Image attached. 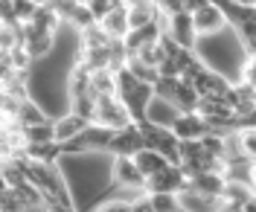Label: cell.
<instances>
[{
  "instance_id": "6da1fadb",
  "label": "cell",
  "mask_w": 256,
  "mask_h": 212,
  "mask_svg": "<svg viewBox=\"0 0 256 212\" xmlns=\"http://www.w3.org/2000/svg\"><path fill=\"white\" fill-rule=\"evenodd\" d=\"M111 166H108V172H111V186L114 189H120L122 195L134 198L137 192H143V175H140V169L134 166L131 157H108Z\"/></svg>"
},
{
  "instance_id": "7a4b0ae2",
  "label": "cell",
  "mask_w": 256,
  "mask_h": 212,
  "mask_svg": "<svg viewBox=\"0 0 256 212\" xmlns=\"http://www.w3.org/2000/svg\"><path fill=\"white\" fill-rule=\"evenodd\" d=\"M192 17V26H195V35L198 38H210V35H218V32H227L230 23H227V15L224 9L218 6V0H210L204 6H198L195 12H190Z\"/></svg>"
},
{
  "instance_id": "3957f363",
  "label": "cell",
  "mask_w": 256,
  "mask_h": 212,
  "mask_svg": "<svg viewBox=\"0 0 256 212\" xmlns=\"http://www.w3.org/2000/svg\"><path fill=\"white\" fill-rule=\"evenodd\" d=\"M140 148H146V140H143V131L137 122H128L122 128L111 131V140L105 146V154L108 157H134Z\"/></svg>"
},
{
  "instance_id": "277c9868",
  "label": "cell",
  "mask_w": 256,
  "mask_h": 212,
  "mask_svg": "<svg viewBox=\"0 0 256 212\" xmlns=\"http://www.w3.org/2000/svg\"><path fill=\"white\" fill-rule=\"evenodd\" d=\"M186 186V175L178 163H166L163 169H158L154 175H148L143 180V189L148 195H158V192H169V195H178L180 189Z\"/></svg>"
},
{
  "instance_id": "5b68a950",
  "label": "cell",
  "mask_w": 256,
  "mask_h": 212,
  "mask_svg": "<svg viewBox=\"0 0 256 212\" xmlns=\"http://www.w3.org/2000/svg\"><path fill=\"white\" fill-rule=\"evenodd\" d=\"M96 125H105V128H122L128 122H134L131 114H128V108L120 102L116 96H96V116H94Z\"/></svg>"
},
{
  "instance_id": "8992f818",
  "label": "cell",
  "mask_w": 256,
  "mask_h": 212,
  "mask_svg": "<svg viewBox=\"0 0 256 212\" xmlns=\"http://www.w3.org/2000/svg\"><path fill=\"white\" fill-rule=\"evenodd\" d=\"M163 32L169 35L178 47H186V49L198 47V35H195V26H192L190 12H175V15H169L166 17V23H163Z\"/></svg>"
},
{
  "instance_id": "52a82bcc",
  "label": "cell",
  "mask_w": 256,
  "mask_h": 212,
  "mask_svg": "<svg viewBox=\"0 0 256 212\" xmlns=\"http://www.w3.org/2000/svg\"><path fill=\"white\" fill-rule=\"evenodd\" d=\"M169 128H172V134H175L178 140H201L210 131V125L198 111H180V114H175V119L169 122Z\"/></svg>"
},
{
  "instance_id": "ba28073f",
  "label": "cell",
  "mask_w": 256,
  "mask_h": 212,
  "mask_svg": "<svg viewBox=\"0 0 256 212\" xmlns=\"http://www.w3.org/2000/svg\"><path fill=\"white\" fill-rule=\"evenodd\" d=\"M227 84H230V79L210 64H204L195 73V79H192V87L198 90V96H222L227 90Z\"/></svg>"
},
{
  "instance_id": "9c48e42d",
  "label": "cell",
  "mask_w": 256,
  "mask_h": 212,
  "mask_svg": "<svg viewBox=\"0 0 256 212\" xmlns=\"http://www.w3.org/2000/svg\"><path fill=\"white\" fill-rule=\"evenodd\" d=\"M186 189L204 195L216 207V198L222 195V189H224V175L222 172H198V175H190L186 178Z\"/></svg>"
},
{
  "instance_id": "30bf717a",
  "label": "cell",
  "mask_w": 256,
  "mask_h": 212,
  "mask_svg": "<svg viewBox=\"0 0 256 212\" xmlns=\"http://www.w3.org/2000/svg\"><path fill=\"white\" fill-rule=\"evenodd\" d=\"M30 23L38 29V32H47V35H58L64 26V20L58 17V12L50 6V3H38V9L32 12Z\"/></svg>"
},
{
  "instance_id": "8fae6325",
  "label": "cell",
  "mask_w": 256,
  "mask_h": 212,
  "mask_svg": "<svg viewBox=\"0 0 256 212\" xmlns=\"http://www.w3.org/2000/svg\"><path fill=\"white\" fill-rule=\"evenodd\" d=\"M20 137H24V146H32V143H50L56 140V128H52V119L44 116L38 122H26V125H18Z\"/></svg>"
},
{
  "instance_id": "7c38bea8",
  "label": "cell",
  "mask_w": 256,
  "mask_h": 212,
  "mask_svg": "<svg viewBox=\"0 0 256 212\" xmlns=\"http://www.w3.org/2000/svg\"><path fill=\"white\" fill-rule=\"evenodd\" d=\"M84 125H88V119H82L79 114H73L70 108H67L62 116H56V119H52V128H56V140H58V143L73 140V137L84 128Z\"/></svg>"
},
{
  "instance_id": "4fadbf2b",
  "label": "cell",
  "mask_w": 256,
  "mask_h": 212,
  "mask_svg": "<svg viewBox=\"0 0 256 212\" xmlns=\"http://www.w3.org/2000/svg\"><path fill=\"white\" fill-rule=\"evenodd\" d=\"M126 17H128V29H137V26H146V23L158 20V9H154L152 0H140V3L126 6Z\"/></svg>"
},
{
  "instance_id": "5bb4252c",
  "label": "cell",
  "mask_w": 256,
  "mask_h": 212,
  "mask_svg": "<svg viewBox=\"0 0 256 212\" xmlns=\"http://www.w3.org/2000/svg\"><path fill=\"white\" fill-rule=\"evenodd\" d=\"M131 160H134V166L140 169L143 180L148 178V175H154L158 169H163V166L169 163V160H166V157H163L160 151H154V148H140V151H137V154H134Z\"/></svg>"
},
{
  "instance_id": "9a60e30c",
  "label": "cell",
  "mask_w": 256,
  "mask_h": 212,
  "mask_svg": "<svg viewBox=\"0 0 256 212\" xmlns=\"http://www.w3.org/2000/svg\"><path fill=\"white\" fill-rule=\"evenodd\" d=\"M99 26L105 29L108 38H122L128 32V17H126V6H114L108 15L99 20Z\"/></svg>"
},
{
  "instance_id": "2e32d148",
  "label": "cell",
  "mask_w": 256,
  "mask_h": 212,
  "mask_svg": "<svg viewBox=\"0 0 256 212\" xmlns=\"http://www.w3.org/2000/svg\"><path fill=\"white\" fill-rule=\"evenodd\" d=\"M198 99L201 96H198V90L192 87V82H184V79H180L169 102L175 105V111L180 114V111H195V108H198Z\"/></svg>"
},
{
  "instance_id": "e0dca14e",
  "label": "cell",
  "mask_w": 256,
  "mask_h": 212,
  "mask_svg": "<svg viewBox=\"0 0 256 212\" xmlns=\"http://www.w3.org/2000/svg\"><path fill=\"white\" fill-rule=\"evenodd\" d=\"M90 93H94V96H116L114 70H108V67H96V70H90Z\"/></svg>"
},
{
  "instance_id": "ac0fdd59",
  "label": "cell",
  "mask_w": 256,
  "mask_h": 212,
  "mask_svg": "<svg viewBox=\"0 0 256 212\" xmlns=\"http://www.w3.org/2000/svg\"><path fill=\"white\" fill-rule=\"evenodd\" d=\"M44 116H50V114L41 108V102H35V99H30V96H24L20 102H18V108H15V122L18 125L38 122V119H44Z\"/></svg>"
},
{
  "instance_id": "d6986e66",
  "label": "cell",
  "mask_w": 256,
  "mask_h": 212,
  "mask_svg": "<svg viewBox=\"0 0 256 212\" xmlns=\"http://www.w3.org/2000/svg\"><path fill=\"white\" fill-rule=\"evenodd\" d=\"M6 58H9V67H12V73H26L30 76L32 67H35V58H32L30 52L24 49V44H18L6 52Z\"/></svg>"
},
{
  "instance_id": "ffe728a7",
  "label": "cell",
  "mask_w": 256,
  "mask_h": 212,
  "mask_svg": "<svg viewBox=\"0 0 256 212\" xmlns=\"http://www.w3.org/2000/svg\"><path fill=\"white\" fill-rule=\"evenodd\" d=\"M82 3L88 6V12L94 15V20H96V23H99L102 17L108 15V12H111L114 6H122V3H116V0H82Z\"/></svg>"
},
{
  "instance_id": "44dd1931",
  "label": "cell",
  "mask_w": 256,
  "mask_h": 212,
  "mask_svg": "<svg viewBox=\"0 0 256 212\" xmlns=\"http://www.w3.org/2000/svg\"><path fill=\"white\" fill-rule=\"evenodd\" d=\"M148 207L152 210H180L178 204V195H169V192H158V195H148Z\"/></svg>"
},
{
  "instance_id": "7402d4cb",
  "label": "cell",
  "mask_w": 256,
  "mask_h": 212,
  "mask_svg": "<svg viewBox=\"0 0 256 212\" xmlns=\"http://www.w3.org/2000/svg\"><path fill=\"white\" fill-rule=\"evenodd\" d=\"M12 9H15L18 23H26V20L32 17V12L38 9V3H35V0H12Z\"/></svg>"
},
{
  "instance_id": "603a6c76",
  "label": "cell",
  "mask_w": 256,
  "mask_h": 212,
  "mask_svg": "<svg viewBox=\"0 0 256 212\" xmlns=\"http://www.w3.org/2000/svg\"><path fill=\"white\" fill-rule=\"evenodd\" d=\"M154 9H158V15H163V17L175 15V12H186V9H184V0H154Z\"/></svg>"
},
{
  "instance_id": "cb8c5ba5",
  "label": "cell",
  "mask_w": 256,
  "mask_h": 212,
  "mask_svg": "<svg viewBox=\"0 0 256 212\" xmlns=\"http://www.w3.org/2000/svg\"><path fill=\"white\" fill-rule=\"evenodd\" d=\"M0 23H18L15 9H12V0H0Z\"/></svg>"
},
{
  "instance_id": "d4e9b609",
  "label": "cell",
  "mask_w": 256,
  "mask_h": 212,
  "mask_svg": "<svg viewBox=\"0 0 256 212\" xmlns=\"http://www.w3.org/2000/svg\"><path fill=\"white\" fill-rule=\"evenodd\" d=\"M204 3H210V0H184V9H186V12H195V9L204 6Z\"/></svg>"
},
{
  "instance_id": "484cf974",
  "label": "cell",
  "mask_w": 256,
  "mask_h": 212,
  "mask_svg": "<svg viewBox=\"0 0 256 212\" xmlns=\"http://www.w3.org/2000/svg\"><path fill=\"white\" fill-rule=\"evenodd\" d=\"M227 3H236V6H256V0H227Z\"/></svg>"
},
{
  "instance_id": "4316f807",
  "label": "cell",
  "mask_w": 256,
  "mask_h": 212,
  "mask_svg": "<svg viewBox=\"0 0 256 212\" xmlns=\"http://www.w3.org/2000/svg\"><path fill=\"white\" fill-rule=\"evenodd\" d=\"M35 3H52V0H35Z\"/></svg>"
},
{
  "instance_id": "83f0119b",
  "label": "cell",
  "mask_w": 256,
  "mask_h": 212,
  "mask_svg": "<svg viewBox=\"0 0 256 212\" xmlns=\"http://www.w3.org/2000/svg\"><path fill=\"white\" fill-rule=\"evenodd\" d=\"M0 163H3V157H0Z\"/></svg>"
}]
</instances>
